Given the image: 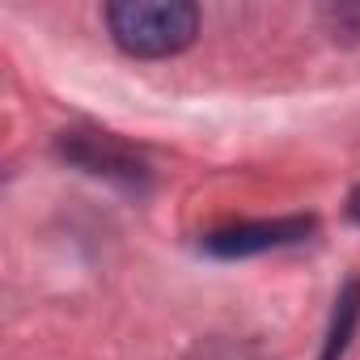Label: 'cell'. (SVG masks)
Instances as JSON below:
<instances>
[{
	"instance_id": "2",
	"label": "cell",
	"mask_w": 360,
	"mask_h": 360,
	"mask_svg": "<svg viewBox=\"0 0 360 360\" xmlns=\"http://www.w3.org/2000/svg\"><path fill=\"white\" fill-rule=\"evenodd\" d=\"M314 221H301V217H288V221H255V225H229V229H217L204 238V250L208 255H221V259H246V255H263V250H280V246H292L301 238H309Z\"/></svg>"
},
{
	"instance_id": "1",
	"label": "cell",
	"mask_w": 360,
	"mask_h": 360,
	"mask_svg": "<svg viewBox=\"0 0 360 360\" xmlns=\"http://www.w3.org/2000/svg\"><path fill=\"white\" fill-rule=\"evenodd\" d=\"M106 26L127 56H174L200 34V9L187 0H119L106 9Z\"/></svg>"
},
{
	"instance_id": "3",
	"label": "cell",
	"mask_w": 360,
	"mask_h": 360,
	"mask_svg": "<svg viewBox=\"0 0 360 360\" xmlns=\"http://www.w3.org/2000/svg\"><path fill=\"white\" fill-rule=\"evenodd\" d=\"M64 153L72 161H81L85 169H94V174H123L127 183L140 178V161H131L110 136H81V131H72V136H64Z\"/></svg>"
},
{
	"instance_id": "4",
	"label": "cell",
	"mask_w": 360,
	"mask_h": 360,
	"mask_svg": "<svg viewBox=\"0 0 360 360\" xmlns=\"http://www.w3.org/2000/svg\"><path fill=\"white\" fill-rule=\"evenodd\" d=\"M356 322H360V280H347L343 292L335 297V314H330V330H326L322 360H339V356L347 352Z\"/></svg>"
},
{
	"instance_id": "5",
	"label": "cell",
	"mask_w": 360,
	"mask_h": 360,
	"mask_svg": "<svg viewBox=\"0 0 360 360\" xmlns=\"http://www.w3.org/2000/svg\"><path fill=\"white\" fill-rule=\"evenodd\" d=\"M352 221L360 225V187H356V195H352Z\"/></svg>"
}]
</instances>
